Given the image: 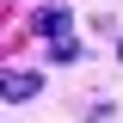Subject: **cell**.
I'll use <instances>...</instances> for the list:
<instances>
[{
  "instance_id": "cell-4",
  "label": "cell",
  "mask_w": 123,
  "mask_h": 123,
  "mask_svg": "<svg viewBox=\"0 0 123 123\" xmlns=\"http://www.w3.org/2000/svg\"><path fill=\"white\" fill-rule=\"evenodd\" d=\"M111 117H117L111 98H92V105H86V123H111Z\"/></svg>"
},
{
  "instance_id": "cell-2",
  "label": "cell",
  "mask_w": 123,
  "mask_h": 123,
  "mask_svg": "<svg viewBox=\"0 0 123 123\" xmlns=\"http://www.w3.org/2000/svg\"><path fill=\"white\" fill-rule=\"evenodd\" d=\"M31 31H37V37H74V12H68L62 0H49V6L31 12Z\"/></svg>"
},
{
  "instance_id": "cell-3",
  "label": "cell",
  "mask_w": 123,
  "mask_h": 123,
  "mask_svg": "<svg viewBox=\"0 0 123 123\" xmlns=\"http://www.w3.org/2000/svg\"><path fill=\"white\" fill-rule=\"evenodd\" d=\"M49 62L55 68H74V62H86V43L80 37H49Z\"/></svg>"
},
{
  "instance_id": "cell-5",
  "label": "cell",
  "mask_w": 123,
  "mask_h": 123,
  "mask_svg": "<svg viewBox=\"0 0 123 123\" xmlns=\"http://www.w3.org/2000/svg\"><path fill=\"white\" fill-rule=\"evenodd\" d=\"M117 55H123V43H117Z\"/></svg>"
},
{
  "instance_id": "cell-1",
  "label": "cell",
  "mask_w": 123,
  "mask_h": 123,
  "mask_svg": "<svg viewBox=\"0 0 123 123\" xmlns=\"http://www.w3.org/2000/svg\"><path fill=\"white\" fill-rule=\"evenodd\" d=\"M37 92H43V74H37V68H6V80H0V98H6V105H25Z\"/></svg>"
}]
</instances>
